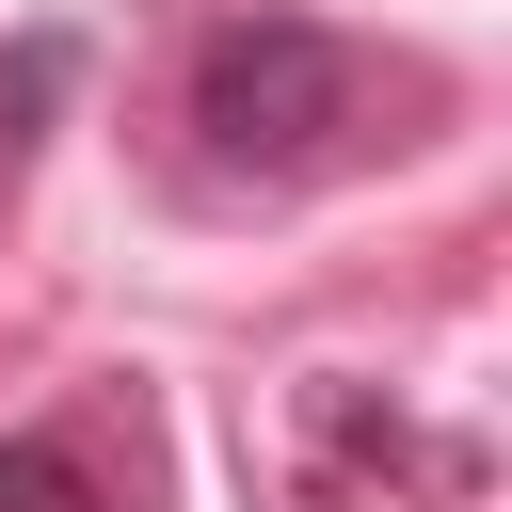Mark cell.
<instances>
[{
	"instance_id": "7a4b0ae2",
	"label": "cell",
	"mask_w": 512,
	"mask_h": 512,
	"mask_svg": "<svg viewBox=\"0 0 512 512\" xmlns=\"http://www.w3.org/2000/svg\"><path fill=\"white\" fill-rule=\"evenodd\" d=\"M304 448H320V464H368V480H416V496H480V448H464V432H416V416L368 400V384H304Z\"/></svg>"
},
{
	"instance_id": "6da1fadb",
	"label": "cell",
	"mask_w": 512,
	"mask_h": 512,
	"mask_svg": "<svg viewBox=\"0 0 512 512\" xmlns=\"http://www.w3.org/2000/svg\"><path fill=\"white\" fill-rule=\"evenodd\" d=\"M352 128V48L320 16H224L192 48V144L224 176H304Z\"/></svg>"
},
{
	"instance_id": "277c9868",
	"label": "cell",
	"mask_w": 512,
	"mask_h": 512,
	"mask_svg": "<svg viewBox=\"0 0 512 512\" xmlns=\"http://www.w3.org/2000/svg\"><path fill=\"white\" fill-rule=\"evenodd\" d=\"M48 96H64V32H16V48H0V208H16V176H32Z\"/></svg>"
},
{
	"instance_id": "3957f363",
	"label": "cell",
	"mask_w": 512,
	"mask_h": 512,
	"mask_svg": "<svg viewBox=\"0 0 512 512\" xmlns=\"http://www.w3.org/2000/svg\"><path fill=\"white\" fill-rule=\"evenodd\" d=\"M0 512H128V496H112L64 432H16V448H0Z\"/></svg>"
}]
</instances>
